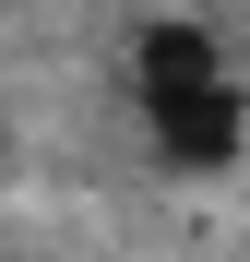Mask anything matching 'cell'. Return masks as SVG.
<instances>
[{
	"label": "cell",
	"mask_w": 250,
	"mask_h": 262,
	"mask_svg": "<svg viewBox=\"0 0 250 262\" xmlns=\"http://www.w3.org/2000/svg\"><path fill=\"white\" fill-rule=\"evenodd\" d=\"M131 107H143V131H155L167 167H226L238 131H250V96H238V72H226V48L202 24H143Z\"/></svg>",
	"instance_id": "obj_1"
}]
</instances>
